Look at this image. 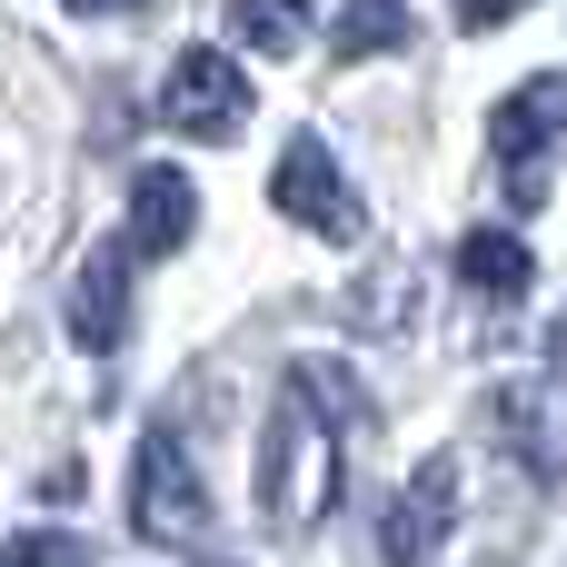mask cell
Segmentation results:
<instances>
[{
	"label": "cell",
	"mask_w": 567,
	"mask_h": 567,
	"mask_svg": "<svg viewBox=\"0 0 567 567\" xmlns=\"http://www.w3.org/2000/svg\"><path fill=\"white\" fill-rule=\"evenodd\" d=\"M70 339L80 349H120L130 339V249H90L80 299H70Z\"/></svg>",
	"instance_id": "obj_8"
},
{
	"label": "cell",
	"mask_w": 567,
	"mask_h": 567,
	"mask_svg": "<svg viewBox=\"0 0 567 567\" xmlns=\"http://www.w3.org/2000/svg\"><path fill=\"white\" fill-rule=\"evenodd\" d=\"M409 40V10H339L329 20V50L339 60H379V50H399Z\"/></svg>",
	"instance_id": "obj_10"
},
{
	"label": "cell",
	"mask_w": 567,
	"mask_h": 567,
	"mask_svg": "<svg viewBox=\"0 0 567 567\" xmlns=\"http://www.w3.org/2000/svg\"><path fill=\"white\" fill-rule=\"evenodd\" d=\"M567 130V80L558 70H538L528 90H508L498 100V120H488V150H498V169H508V199L518 209H538L548 199V179H538V150Z\"/></svg>",
	"instance_id": "obj_3"
},
{
	"label": "cell",
	"mask_w": 567,
	"mask_h": 567,
	"mask_svg": "<svg viewBox=\"0 0 567 567\" xmlns=\"http://www.w3.org/2000/svg\"><path fill=\"white\" fill-rule=\"evenodd\" d=\"M229 30H239V50H269V60H279V50H299V20H289V10H269V0H239V10H229Z\"/></svg>",
	"instance_id": "obj_11"
},
{
	"label": "cell",
	"mask_w": 567,
	"mask_h": 567,
	"mask_svg": "<svg viewBox=\"0 0 567 567\" xmlns=\"http://www.w3.org/2000/svg\"><path fill=\"white\" fill-rule=\"evenodd\" d=\"M189 229H199V189H189V169L150 159L140 189H130V229H120V249H130V259H169V249H189Z\"/></svg>",
	"instance_id": "obj_6"
},
{
	"label": "cell",
	"mask_w": 567,
	"mask_h": 567,
	"mask_svg": "<svg viewBox=\"0 0 567 567\" xmlns=\"http://www.w3.org/2000/svg\"><path fill=\"white\" fill-rule=\"evenodd\" d=\"M269 209H279V219H299V229H319V239H339V249H349V239L369 229L359 189L339 179V159H329V150H319L309 130H299V140L279 150V169H269Z\"/></svg>",
	"instance_id": "obj_2"
},
{
	"label": "cell",
	"mask_w": 567,
	"mask_h": 567,
	"mask_svg": "<svg viewBox=\"0 0 567 567\" xmlns=\"http://www.w3.org/2000/svg\"><path fill=\"white\" fill-rule=\"evenodd\" d=\"M80 488H90V468H80V458H60V468H50V478H40V498H50V508H70V498H80Z\"/></svg>",
	"instance_id": "obj_13"
},
{
	"label": "cell",
	"mask_w": 567,
	"mask_h": 567,
	"mask_svg": "<svg viewBox=\"0 0 567 567\" xmlns=\"http://www.w3.org/2000/svg\"><path fill=\"white\" fill-rule=\"evenodd\" d=\"M159 120H169L179 140H239V120H249L239 60H229V50H179V60H169V90H159Z\"/></svg>",
	"instance_id": "obj_4"
},
{
	"label": "cell",
	"mask_w": 567,
	"mask_h": 567,
	"mask_svg": "<svg viewBox=\"0 0 567 567\" xmlns=\"http://www.w3.org/2000/svg\"><path fill=\"white\" fill-rule=\"evenodd\" d=\"M130 518H140V538H159V548H189V538L209 528V488H199V468L179 458V439H169V429H150V439H140Z\"/></svg>",
	"instance_id": "obj_5"
},
{
	"label": "cell",
	"mask_w": 567,
	"mask_h": 567,
	"mask_svg": "<svg viewBox=\"0 0 567 567\" xmlns=\"http://www.w3.org/2000/svg\"><path fill=\"white\" fill-rule=\"evenodd\" d=\"M349 399H359V389H349L329 359H299L289 389L269 399V439H259V518H269L279 538H309V528L329 518L339 468H349V429H359Z\"/></svg>",
	"instance_id": "obj_1"
},
{
	"label": "cell",
	"mask_w": 567,
	"mask_h": 567,
	"mask_svg": "<svg viewBox=\"0 0 567 567\" xmlns=\"http://www.w3.org/2000/svg\"><path fill=\"white\" fill-rule=\"evenodd\" d=\"M458 279H468L478 299H518V289L538 279V259H528L508 229H468V239H458Z\"/></svg>",
	"instance_id": "obj_9"
},
{
	"label": "cell",
	"mask_w": 567,
	"mask_h": 567,
	"mask_svg": "<svg viewBox=\"0 0 567 567\" xmlns=\"http://www.w3.org/2000/svg\"><path fill=\"white\" fill-rule=\"evenodd\" d=\"M458 518V458H429L419 478H409V498L389 508V528H379V558L389 567H419L439 548V528Z\"/></svg>",
	"instance_id": "obj_7"
},
{
	"label": "cell",
	"mask_w": 567,
	"mask_h": 567,
	"mask_svg": "<svg viewBox=\"0 0 567 567\" xmlns=\"http://www.w3.org/2000/svg\"><path fill=\"white\" fill-rule=\"evenodd\" d=\"M80 558H90L80 538H30V528H20V538L0 548V567H80Z\"/></svg>",
	"instance_id": "obj_12"
}]
</instances>
